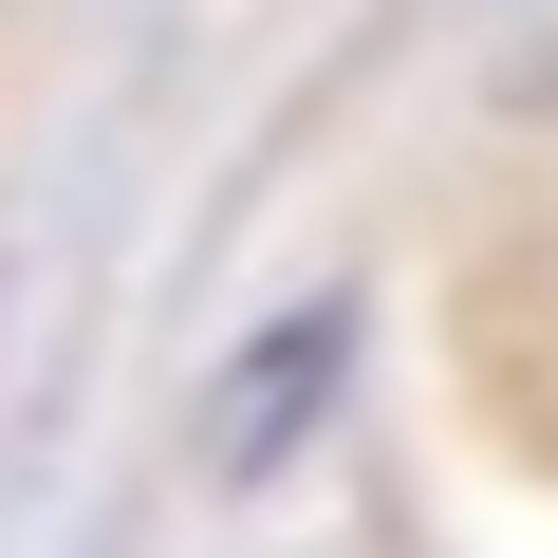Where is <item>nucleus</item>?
<instances>
[{"label": "nucleus", "instance_id": "1", "mask_svg": "<svg viewBox=\"0 0 558 558\" xmlns=\"http://www.w3.org/2000/svg\"><path fill=\"white\" fill-rule=\"evenodd\" d=\"M336 354H354V299H299L279 336H242V354H223V410H205V465H223V484H260L279 447L336 410Z\"/></svg>", "mask_w": 558, "mask_h": 558}]
</instances>
